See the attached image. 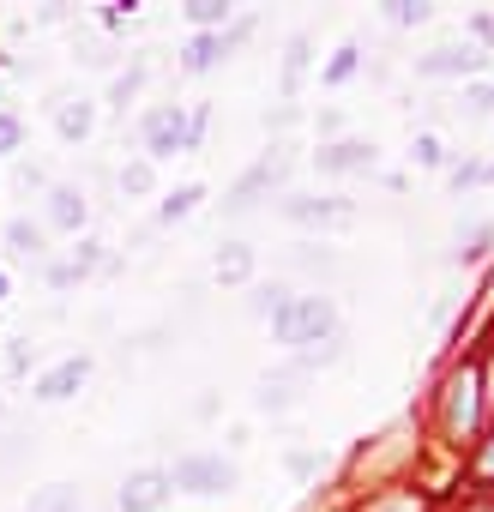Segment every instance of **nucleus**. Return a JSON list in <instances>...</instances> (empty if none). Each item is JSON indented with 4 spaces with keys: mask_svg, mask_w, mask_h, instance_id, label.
<instances>
[{
    "mask_svg": "<svg viewBox=\"0 0 494 512\" xmlns=\"http://www.w3.org/2000/svg\"><path fill=\"white\" fill-rule=\"evenodd\" d=\"M272 332L278 344L290 350H320L326 338H338V308L326 296H290L278 314H272Z\"/></svg>",
    "mask_w": 494,
    "mask_h": 512,
    "instance_id": "f257e3e1",
    "label": "nucleus"
},
{
    "mask_svg": "<svg viewBox=\"0 0 494 512\" xmlns=\"http://www.w3.org/2000/svg\"><path fill=\"white\" fill-rule=\"evenodd\" d=\"M169 488H187V494H229V488H235V464L217 458V452H187V458H175Z\"/></svg>",
    "mask_w": 494,
    "mask_h": 512,
    "instance_id": "f03ea898",
    "label": "nucleus"
},
{
    "mask_svg": "<svg viewBox=\"0 0 494 512\" xmlns=\"http://www.w3.org/2000/svg\"><path fill=\"white\" fill-rule=\"evenodd\" d=\"M482 422V374L476 368H458L452 386H446V434L452 440H470Z\"/></svg>",
    "mask_w": 494,
    "mask_h": 512,
    "instance_id": "7ed1b4c3",
    "label": "nucleus"
},
{
    "mask_svg": "<svg viewBox=\"0 0 494 512\" xmlns=\"http://www.w3.org/2000/svg\"><path fill=\"white\" fill-rule=\"evenodd\" d=\"M193 139H199V133H193V121H187L181 109H151V115H145V151H151V163L187 151Z\"/></svg>",
    "mask_w": 494,
    "mask_h": 512,
    "instance_id": "20e7f679",
    "label": "nucleus"
},
{
    "mask_svg": "<svg viewBox=\"0 0 494 512\" xmlns=\"http://www.w3.org/2000/svg\"><path fill=\"white\" fill-rule=\"evenodd\" d=\"M169 500V470H133L121 482V512H157Z\"/></svg>",
    "mask_w": 494,
    "mask_h": 512,
    "instance_id": "39448f33",
    "label": "nucleus"
},
{
    "mask_svg": "<svg viewBox=\"0 0 494 512\" xmlns=\"http://www.w3.org/2000/svg\"><path fill=\"white\" fill-rule=\"evenodd\" d=\"M488 55L482 49H434V55H416V73L422 79H464V73H476Z\"/></svg>",
    "mask_w": 494,
    "mask_h": 512,
    "instance_id": "423d86ee",
    "label": "nucleus"
},
{
    "mask_svg": "<svg viewBox=\"0 0 494 512\" xmlns=\"http://www.w3.org/2000/svg\"><path fill=\"white\" fill-rule=\"evenodd\" d=\"M314 163H320L326 175H356V169H374V145H362V139H338V145H320Z\"/></svg>",
    "mask_w": 494,
    "mask_h": 512,
    "instance_id": "0eeeda50",
    "label": "nucleus"
},
{
    "mask_svg": "<svg viewBox=\"0 0 494 512\" xmlns=\"http://www.w3.org/2000/svg\"><path fill=\"white\" fill-rule=\"evenodd\" d=\"M302 380H308V368L296 362V368H284V374H266L260 386H254V404L260 410H290L296 398H302Z\"/></svg>",
    "mask_w": 494,
    "mask_h": 512,
    "instance_id": "6e6552de",
    "label": "nucleus"
},
{
    "mask_svg": "<svg viewBox=\"0 0 494 512\" xmlns=\"http://www.w3.org/2000/svg\"><path fill=\"white\" fill-rule=\"evenodd\" d=\"M241 37H247V25H235L229 37H211V31H205V37H193V43H187L181 67H187V73H205V67H217V61H223V55H229V49H235Z\"/></svg>",
    "mask_w": 494,
    "mask_h": 512,
    "instance_id": "1a4fd4ad",
    "label": "nucleus"
},
{
    "mask_svg": "<svg viewBox=\"0 0 494 512\" xmlns=\"http://www.w3.org/2000/svg\"><path fill=\"white\" fill-rule=\"evenodd\" d=\"M91 380V362L85 356H73V362H61V368H49L43 380H37V398H49V404H61V398H73L79 386Z\"/></svg>",
    "mask_w": 494,
    "mask_h": 512,
    "instance_id": "9d476101",
    "label": "nucleus"
},
{
    "mask_svg": "<svg viewBox=\"0 0 494 512\" xmlns=\"http://www.w3.org/2000/svg\"><path fill=\"white\" fill-rule=\"evenodd\" d=\"M284 217H296V223H350V199H308V193H296V199H284Z\"/></svg>",
    "mask_w": 494,
    "mask_h": 512,
    "instance_id": "9b49d317",
    "label": "nucleus"
},
{
    "mask_svg": "<svg viewBox=\"0 0 494 512\" xmlns=\"http://www.w3.org/2000/svg\"><path fill=\"white\" fill-rule=\"evenodd\" d=\"M49 223L73 235V229L85 223V193H79V187H55V193H49Z\"/></svg>",
    "mask_w": 494,
    "mask_h": 512,
    "instance_id": "f8f14e48",
    "label": "nucleus"
},
{
    "mask_svg": "<svg viewBox=\"0 0 494 512\" xmlns=\"http://www.w3.org/2000/svg\"><path fill=\"white\" fill-rule=\"evenodd\" d=\"M272 175H278V163H260L254 175H241V187L229 193V211H247V205H254V193H266V187H272Z\"/></svg>",
    "mask_w": 494,
    "mask_h": 512,
    "instance_id": "ddd939ff",
    "label": "nucleus"
},
{
    "mask_svg": "<svg viewBox=\"0 0 494 512\" xmlns=\"http://www.w3.org/2000/svg\"><path fill=\"white\" fill-rule=\"evenodd\" d=\"M7 247L19 253V260H37V253H43V229L25 223V217H13V223H7Z\"/></svg>",
    "mask_w": 494,
    "mask_h": 512,
    "instance_id": "4468645a",
    "label": "nucleus"
},
{
    "mask_svg": "<svg viewBox=\"0 0 494 512\" xmlns=\"http://www.w3.org/2000/svg\"><path fill=\"white\" fill-rule=\"evenodd\" d=\"M91 103H61V115H55V127H61V139H85L91 133Z\"/></svg>",
    "mask_w": 494,
    "mask_h": 512,
    "instance_id": "2eb2a0df",
    "label": "nucleus"
},
{
    "mask_svg": "<svg viewBox=\"0 0 494 512\" xmlns=\"http://www.w3.org/2000/svg\"><path fill=\"white\" fill-rule=\"evenodd\" d=\"M31 512H79V488L73 482H55V488H43L31 500Z\"/></svg>",
    "mask_w": 494,
    "mask_h": 512,
    "instance_id": "dca6fc26",
    "label": "nucleus"
},
{
    "mask_svg": "<svg viewBox=\"0 0 494 512\" xmlns=\"http://www.w3.org/2000/svg\"><path fill=\"white\" fill-rule=\"evenodd\" d=\"M247 272H254V253H247V247H223V253H217V278H223V284H241Z\"/></svg>",
    "mask_w": 494,
    "mask_h": 512,
    "instance_id": "f3484780",
    "label": "nucleus"
},
{
    "mask_svg": "<svg viewBox=\"0 0 494 512\" xmlns=\"http://www.w3.org/2000/svg\"><path fill=\"white\" fill-rule=\"evenodd\" d=\"M362 512H428V500H422V494H410V488H398V494H374Z\"/></svg>",
    "mask_w": 494,
    "mask_h": 512,
    "instance_id": "a211bd4d",
    "label": "nucleus"
},
{
    "mask_svg": "<svg viewBox=\"0 0 494 512\" xmlns=\"http://www.w3.org/2000/svg\"><path fill=\"white\" fill-rule=\"evenodd\" d=\"M199 199H205V193H199V187H175V193H169V199H163V211H157V217H163V223H181V217H187V211H193V205H199Z\"/></svg>",
    "mask_w": 494,
    "mask_h": 512,
    "instance_id": "6ab92c4d",
    "label": "nucleus"
},
{
    "mask_svg": "<svg viewBox=\"0 0 494 512\" xmlns=\"http://www.w3.org/2000/svg\"><path fill=\"white\" fill-rule=\"evenodd\" d=\"M464 115H470V121H488V115H494V85H482V79L464 85Z\"/></svg>",
    "mask_w": 494,
    "mask_h": 512,
    "instance_id": "aec40b11",
    "label": "nucleus"
},
{
    "mask_svg": "<svg viewBox=\"0 0 494 512\" xmlns=\"http://www.w3.org/2000/svg\"><path fill=\"white\" fill-rule=\"evenodd\" d=\"M356 67H362V49H356V43H344V49L332 55V67H326V85H344Z\"/></svg>",
    "mask_w": 494,
    "mask_h": 512,
    "instance_id": "412c9836",
    "label": "nucleus"
},
{
    "mask_svg": "<svg viewBox=\"0 0 494 512\" xmlns=\"http://www.w3.org/2000/svg\"><path fill=\"white\" fill-rule=\"evenodd\" d=\"M302 67H308V37H290V61H284V91H296Z\"/></svg>",
    "mask_w": 494,
    "mask_h": 512,
    "instance_id": "4be33fe9",
    "label": "nucleus"
},
{
    "mask_svg": "<svg viewBox=\"0 0 494 512\" xmlns=\"http://www.w3.org/2000/svg\"><path fill=\"white\" fill-rule=\"evenodd\" d=\"M139 85H145V67H133L127 79H115V91H109V103H115V109H127V103L139 97Z\"/></svg>",
    "mask_w": 494,
    "mask_h": 512,
    "instance_id": "5701e85b",
    "label": "nucleus"
},
{
    "mask_svg": "<svg viewBox=\"0 0 494 512\" xmlns=\"http://www.w3.org/2000/svg\"><path fill=\"white\" fill-rule=\"evenodd\" d=\"M187 19H193L199 31H211V25H223V19H229V7H217V0H199V7H187Z\"/></svg>",
    "mask_w": 494,
    "mask_h": 512,
    "instance_id": "b1692460",
    "label": "nucleus"
},
{
    "mask_svg": "<svg viewBox=\"0 0 494 512\" xmlns=\"http://www.w3.org/2000/svg\"><path fill=\"white\" fill-rule=\"evenodd\" d=\"M284 302H290V290H278V284L266 290V284H260V290H254V302H247V308H254V314H278Z\"/></svg>",
    "mask_w": 494,
    "mask_h": 512,
    "instance_id": "393cba45",
    "label": "nucleus"
},
{
    "mask_svg": "<svg viewBox=\"0 0 494 512\" xmlns=\"http://www.w3.org/2000/svg\"><path fill=\"white\" fill-rule=\"evenodd\" d=\"M416 163H422V169H440V163H446V145H440L434 133H422V139H416Z\"/></svg>",
    "mask_w": 494,
    "mask_h": 512,
    "instance_id": "a878e982",
    "label": "nucleus"
},
{
    "mask_svg": "<svg viewBox=\"0 0 494 512\" xmlns=\"http://www.w3.org/2000/svg\"><path fill=\"white\" fill-rule=\"evenodd\" d=\"M121 193H151V163H127L121 169Z\"/></svg>",
    "mask_w": 494,
    "mask_h": 512,
    "instance_id": "bb28decb",
    "label": "nucleus"
},
{
    "mask_svg": "<svg viewBox=\"0 0 494 512\" xmlns=\"http://www.w3.org/2000/svg\"><path fill=\"white\" fill-rule=\"evenodd\" d=\"M488 241H494V229H488V223H482V229H470V241H458V260H464V266H470V260H482V247H488Z\"/></svg>",
    "mask_w": 494,
    "mask_h": 512,
    "instance_id": "cd10ccee",
    "label": "nucleus"
},
{
    "mask_svg": "<svg viewBox=\"0 0 494 512\" xmlns=\"http://www.w3.org/2000/svg\"><path fill=\"white\" fill-rule=\"evenodd\" d=\"M19 139H25L19 115H0V157H13V151H19Z\"/></svg>",
    "mask_w": 494,
    "mask_h": 512,
    "instance_id": "c85d7f7f",
    "label": "nucleus"
},
{
    "mask_svg": "<svg viewBox=\"0 0 494 512\" xmlns=\"http://www.w3.org/2000/svg\"><path fill=\"white\" fill-rule=\"evenodd\" d=\"M392 25H428V7H410V0H398V7H386Z\"/></svg>",
    "mask_w": 494,
    "mask_h": 512,
    "instance_id": "c756f323",
    "label": "nucleus"
},
{
    "mask_svg": "<svg viewBox=\"0 0 494 512\" xmlns=\"http://www.w3.org/2000/svg\"><path fill=\"white\" fill-rule=\"evenodd\" d=\"M476 476H482V482H494V440L476 452Z\"/></svg>",
    "mask_w": 494,
    "mask_h": 512,
    "instance_id": "7c9ffc66",
    "label": "nucleus"
},
{
    "mask_svg": "<svg viewBox=\"0 0 494 512\" xmlns=\"http://www.w3.org/2000/svg\"><path fill=\"white\" fill-rule=\"evenodd\" d=\"M0 302H7V272H0Z\"/></svg>",
    "mask_w": 494,
    "mask_h": 512,
    "instance_id": "2f4dec72",
    "label": "nucleus"
},
{
    "mask_svg": "<svg viewBox=\"0 0 494 512\" xmlns=\"http://www.w3.org/2000/svg\"><path fill=\"white\" fill-rule=\"evenodd\" d=\"M482 181H494V163H488V169H482Z\"/></svg>",
    "mask_w": 494,
    "mask_h": 512,
    "instance_id": "473e14b6",
    "label": "nucleus"
}]
</instances>
